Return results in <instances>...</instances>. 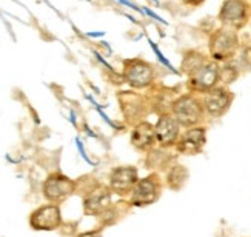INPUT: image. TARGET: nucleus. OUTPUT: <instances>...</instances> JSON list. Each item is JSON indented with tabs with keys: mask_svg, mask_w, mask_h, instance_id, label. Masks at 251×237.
<instances>
[{
	"mask_svg": "<svg viewBox=\"0 0 251 237\" xmlns=\"http://www.w3.org/2000/svg\"><path fill=\"white\" fill-rule=\"evenodd\" d=\"M185 75L188 91L202 95L221 85V63L214 62L210 56H203Z\"/></svg>",
	"mask_w": 251,
	"mask_h": 237,
	"instance_id": "nucleus-1",
	"label": "nucleus"
},
{
	"mask_svg": "<svg viewBox=\"0 0 251 237\" xmlns=\"http://www.w3.org/2000/svg\"><path fill=\"white\" fill-rule=\"evenodd\" d=\"M170 113L176 117V120L183 129L202 125L206 117L201 95L190 91L187 94L177 95L171 102Z\"/></svg>",
	"mask_w": 251,
	"mask_h": 237,
	"instance_id": "nucleus-2",
	"label": "nucleus"
},
{
	"mask_svg": "<svg viewBox=\"0 0 251 237\" xmlns=\"http://www.w3.org/2000/svg\"><path fill=\"white\" fill-rule=\"evenodd\" d=\"M241 47L239 32L225 26L216 28L208 37V56L217 63L233 60Z\"/></svg>",
	"mask_w": 251,
	"mask_h": 237,
	"instance_id": "nucleus-3",
	"label": "nucleus"
},
{
	"mask_svg": "<svg viewBox=\"0 0 251 237\" xmlns=\"http://www.w3.org/2000/svg\"><path fill=\"white\" fill-rule=\"evenodd\" d=\"M124 80L133 90H150L156 85L157 68L142 57H129L124 60Z\"/></svg>",
	"mask_w": 251,
	"mask_h": 237,
	"instance_id": "nucleus-4",
	"label": "nucleus"
},
{
	"mask_svg": "<svg viewBox=\"0 0 251 237\" xmlns=\"http://www.w3.org/2000/svg\"><path fill=\"white\" fill-rule=\"evenodd\" d=\"M217 20L221 26L234 31H242L251 20V2L248 0H224Z\"/></svg>",
	"mask_w": 251,
	"mask_h": 237,
	"instance_id": "nucleus-5",
	"label": "nucleus"
},
{
	"mask_svg": "<svg viewBox=\"0 0 251 237\" xmlns=\"http://www.w3.org/2000/svg\"><path fill=\"white\" fill-rule=\"evenodd\" d=\"M201 99L203 103V110H205L206 117L221 118L230 111V108L233 106L234 93L225 85H217L216 88L202 94Z\"/></svg>",
	"mask_w": 251,
	"mask_h": 237,
	"instance_id": "nucleus-6",
	"label": "nucleus"
},
{
	"mask_svg": "<svg viewBox=\"0 0 251 237\" xmlns=\"http://www.w3.org/2000/svg\"><path fill=\"white\" fill-rule=\"evenodd\" d=\"M162 194V182L157 174H150L144 179H139L136 187L129 194V203L133 207L144 208L156 203Z\"/></svg>",
	"mask_w": 251,
	"mask_h": 237,
	"instance_id": "nucleus-7",
	"label": "nucleus"
},
{
	"mask_svg": "<svg viewBox=\"0 0 251 237\" xmlns=\"http://www.w3.org/2000/svg\"><path fill=\"white\" fill-rule=\"evenodd\" d=\"M75 191V182L62 172L50 174L43 182L42 192L50 203H62L68 197H71Z\"/></svg>",
	"mask_w": 251,
	"mask_h": 237,
	"instance_id": "nucleus-8",
	"label": "nucleus"
},
{
	"mask_svg": "<svg viewBox=\"0 0 251 237\" xmlns=\"http://www.w3.org/2000/svg\"><path fill=\"white\" fill-rule=\"evenodd\" d=\"M139 171L136 166L122 165L111 169L108 177V187L117 196H129L136 183L139 182Z\"/></svg>",
	"mask_w": 251,
	"mask_h": 237,
	"instance_id": "nucleus-9",
	"label": "nucleus"
},
{
	"mask_svg": "<svg viewBox=\"0 0 251 237\" xmlns=\"http://www.w3.org/2000/svg\"><path fill=\"white\" fill-rule=\"evenodd\" d=\"M62 225V213L57 203L42 205L29 214V226L34 231H54Z\"/></svg>",
	"mask_w": 251,
	"mask_h": 237,
	"instance_id": "nucleus-10",
	"label": "nucleus"
},
{
	"mask_svg": "<svg viewBox=\"0 0 251 237\" xmlns=\"http://www.w3.org/2000/svg\"><path fill=\"white\" fill-rule=\"evenodd\" d=\"M156 128V139H157V145L162 149H168L174 148L177 143V140L182 134V126L176 120L170 111L168 113H162L159 114V118L154 125Z\"/></svg>",
	"mask_w": 251,
	"mask_h": 237,
	"instance_id": "nucleus-11",
	"label": "nucleus"
},
{
	"mask_svg": "<svg viewBox=\"0 0 251 237\" xmlns=\"http://www.w3.org/2000/svg\"><path fill=\"white\" fill-rule=\"evenodd\" d=\"M206 145V128L203 125L187 128L182 131L177 143L176 151L182 156H198L201 154Z\"/></svg>",
	"mask_w": 251,
	"mask_h": 237,
	"instance_id": "nucleus-12",
	"label": "nucleus"
},
{
	"mask_svg": "<svg viewBox=\"0 0 251 237\" xmlns=\"http://www.w3.org/2000/svg\"><path fill=\"white\" fill-rule=\"evenodd\" d=\"M121 105H122V111H124V116L126 117V120L133 125L145 120L144 117L147 116V108L151 106L144 95L133 93V91L121 94Z\"/></svg>",
	"mask_w": 251,
	"mask_h": 237,
	"instance_id": "nucleus-13",
	"label": "nucleus"
},
{
	"mask_svg": "<svg viewBox=\"0 0 251 237\" xmlns=\"http://www.w3.org/2000/svg\"><path fill=\"white\" fill-rule=\"evenodd\" d=\"M129 142L133 145V148L140 151V153H148V151L154 149V146L157 145L154 125L148 120H142L133 125Z\"/></svg>",
	"mask_w": 251,
	"mask_h": 237,
	"instance_id": "nucleus-14",
	"label": "nucleus"
},
{
	"mask_svg": "<svg viewBox=\"0 0 251 237\" xmlns=\"http://www.w3.org/2000/svg\"><path fill=\"white\" fill-rule=\"evenodd\" d=\"M110 187H97L90 191L83 199V211L86 215H103L111 207Z\"/></svg>",
	"mask_w": 251,
	"mask_h": 237,
	"instance_id": "nucleus-15",
	"label": "nucleus"
},
{
	"mask_svg": "<svg viewBox=\"0 0 251 237\" xmlns=\"http://www.w3.org/2000/svg\"><path fill=\"white\" fill-rule=\"evenodd\" d=\"M188 180V171L185 166L182 165H173L168 168L167 171V185L174 190V191H177L180 190L185 183H187Z\"/></svg>",
	"mask_w": 251,
	"mask_h": 237,
	"instance_id": "nucleus-16",
	"label": "nucleus"
},
{
	"mask_svg": "<svg viewBox=\"0 0 251 237\" xmlns=\"http://www.w3.org/2000/svg\"><path fill=\"white\" fill-rule=\"evenodd\" d=\"M241 74H242V71L239 68L236 59L221 63V85L230 86L231 83H234L239 77H241Z\"/></svg>",
	"mask_w": 251,
	"mask_h": 237,
	"instance_id": "nucleus-17",
	"label": "nucleus"
},
{
	"mask_svg": "<svg viewBox=\"0 0 251 237\" xmlns=\"http://www.w3.org/2000/svg\"><path fill=\"white\" fill-rule=\"evenodd\" d=\"M234 59L242 72H251V43L250 45L241 47V49H239L237 56Z\"/></svg>",
	"mask_w": 251,
	"mask_h": 237,
	"instance_id": "nucleus-18",
	"label": "nucleus"
},
{
	"mask_svg": "<svg viewBox=\"0 0 251 237\" xmlns=\"http://www.w3.org/2000/svg\"><path fill=\"white\" fill-rule=\"evenodd\" d=\"M180 2L185 5V6H190V8H198L201 5H203L206 0H180Z\"/></svg>",
	"mask_w": 251,
	"mask_h": 237,
	"instance_id": "nucleus-19",
	"label": "nucleus"
},
{
	"mask_svg": "<svg viewBox=\"0 0 251 237\" xmlns=\"http://www.w3.org/2000/svg\"><path fill=\"white\" fill-rule=\"evenodd\" d=\"M77 237H103V233L100 230H91V231L80 233Z\"/></svg>",
	"mask_w": 251,
	"mask_h": 237,
	"instance_id": "nucleus-20",
	"label": "nucleus"
}]
</instances>
